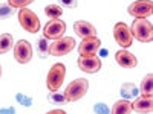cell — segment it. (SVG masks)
<instances>
[{
	"instance_id": "obj_1",
	"label": "cell",
	"mask_w": 153,
	"mask_h": 114,
	"mask_svg": "<svg viewBox=\"0 0 153 114\" xmlns=\"http://www.w3.org/2000/svg\"><path fill=\"white\" fill-rule=\"evenodd\" d=\"M130 32L135 40L141 43H150L153 40V26L147 18H135Z\"/></svg>"
},
{
	"instance_id": "obj_2",
	"label": "cell",
	"mask_w": 153,
	"mask_h": 114,
	"mask_svg": "<svg viewBox=\"0 0 153 114\" xmlns=\"http://www.w3.org/2000/svg\"><path fill=\"white\" fill-rule=\"evenodd\" d=\"M89 90V81L84 78H78L72 81L65 90V97H66V102H76L80 100Z\"/></svg>"
},
{
	"instance_id": "obj_3",
	"label": "cell",
	"mask_w": 153,
	"mask_h": 114,
	"mask_svg": "<svg viewBox=\"0 0 153 114\" xmlns=\"http://www.w3.org/2000/svg\"><path fill=\"white\" fill-rule=\"evenodd\" d=\"M65 76H66V67L65 64H54L51 67L49 73H48V78H46V85H48V90L49 91H58L60 87L63 85V81H65Z\"/></svg>"
},
{
	"instance_id": "obj_4",
	"label": "cell",
	"mask_w": 153,
	"mask_h": 114,
	"mask_svg": "<svg viewBox=\"0 0 153 114\" xmlns=\"http://www.w3.org/2000/svg\"><path fill=\"white\" fill-rule=\"evenodd\" d=\"M19 23L29 34H37L38 29H40V20H38L37 14H34L28 8H22L19 11Z\"/></svg>"
},
{
	"instance_id": "obj_5",
	"label": "cell",
	"mask_w": 153,
	"mask_h": 114,
	"mask_svg": "<svg viewBox=\"0 0 153 114\" xmlns=\"http://www.w3.org/2000/svg\"><path fill=\"white\" fill-rule=\"evenodd\" d=\"M75 40L72 37H61L55 40L52 44H49V55L52 56H65L71 53L75 49Z\"/></svg>"
},
{
	"instance_id": "obj_6",
	"label": "cell",
	"mask_w": 153,
	"mask_h": 114,
	"mask_svg": "<svg viewBox=\"0 0 153 114\" xmlns=\"http://www.w3.org/2000/svg\"><path fill=\"white\" fill-rule=\"evenodd\" d=\"M66 32V23L60 20V18H54L46 23V26L43 28V37L46 40H58L63 37V34Z\"/></svg>"
},
{
	"instance_id": "obj_7",
	"label": "cell",
	"mask_w": 153,
	"mask_h": 114,
	"mask_svg": "<svg viewBox=\"0 0 153 114\" xmlns=\"http://www.w3.org/2000/svg\"><path fill=\"white\" fill-rule=\"evenodd\" d=\"M127 12L135 18H147L153 12V3L152 0H136L127 8Z\"/></svg>"
},
{
	"instance_id": "obj_8",
	"label": "cell",
	"mask_w": 153,
	"mask_h": 114,
	"mask_svg": "<svg viewBox=\"0 0 153 114\" xmlns=\"http://www.w3.org/2000/svg\"><path fill=\"white\" fill-rule=\"evenodd\" d=\"M113 37H115V41H117L121 47H129L133 43V37H132L130 28L123 21L117 23L113 26Z\"/></svg>"
},
{
	"instance_id": "obj_9",
	"label": "cell",
	"mask_w": 153,
	"mask_h": 114,
	"mask_svg": "<svg viewBox=\"0 0 153 114\" xmlns=\"http://www.w3.org/2000/svg\"><path fill=\"white\" fill-rule=\"evenodd\" d=\"M14 58L19 64H28L32 59V46L26 40H20L14 44Z\"/></svg>"
},
{
	"instance_id": "obj_10",
	"label": "cell",
	"mask_w": 153,
	"mask_h": 114,
	"mask_svg": "<svg viewBox=\"0 0 153 114\" xmlns=\"http://www.w3.org/2000/svg\"><path fill=\"white\" fill-rule=\"evenodd\" d=\"M101 49V41L97 37H87L83 38L81 43L78 44V52L80 56H94L98 53V50Z\"/></svg>"
},
{
	"instance_id": "obj_11",
	"label": "cell",
	"mask_w": 153,
	"mask_h": 114,
	"mask_svg": "<svg viewBox=\"0 0 153 114\" xmlns=\"http://www.w3.org/2000/svg\"><path fill=\"white\" fill-rule=\"evenodd\" d=\"M78 67L84 73H97L101 69V59L94 55V56H80L78 58Z\"/></svg>"
},
{
	"instance_id": "obj_12",
	"label": "cell",
	"mask_w": 153,
	"mask_h": 114,
	"mask_svg": "<svg viewBox=\"0 0 153 114\" xmlns=\"http://www.w3.org/2000/svg\"><path fill=\"white\" fill-rule=\"evenodd\" d=\"M115 61H117L118 64H120L121 67H124V69H133V67L138 66L136 56H135L133 53H130L129 50H126V49L118 50L117 55H115Z\"/></svg>"
},
{
	"instance_id": "obj_13",
	"label": "cell",
	"mask_w": 153,
	"mask_h": 114,
	"mask_svg": "<svg viewBox=\"0 0 153 114\" xmlns=\"http://www.w3.org/2000/svg\"><path fill=\"white\" fill-rule=\"evenodd\" d=\"M74 31H75L76 35L81 38V40H83V38H87V37H97V29H95V26H94L92 23L84 21V20L75 21Z\"/></svg>"
},
{
	"instance_id": "obj_14",
	"label": "cell",
	"mask_w": 153,
	"mask_h": 114,
	"mask_svg": "<svg viewBox=\"0 0 153 114\" xmlns=\"http://www.w3.org/2000/svg\"><path fill=\"white\" fill-rule=\"evenodd\" d=\"M132 110L139 113V114H149L153 110V96L149 97H138L135 102L132 104Z\"/></svg>"
},
{
	"instance_id": "obj_15",
	"label": "cell",
	"mask_w": 153,
	"mask_h": 114,
	"mask_svg": "<svg viewBox=\"0 0 153 114\" xmlns=\"http://www.w3.org/2000/svg\"><path fill=\"white\" fill-rule=\"evenodd\" d=\"M120 93H121V96H123L126 100H129V99L136 97L138 93H139V90H138V87H136L135 84H132V82H126V84L121 85Z\"/></svg>"
},
{
	"instance_id": "obj_16",
	"label": "cell",
	"mask_w": 153,
	"mask_h": 114,
	"mask_svg": "<svg viewBox=\"0 0 153 114\" xmlns=\"http://www.w3.org/2000/svg\"><path fill=\"white\" fill-rule=\"evenodd\" d=\"M130 111H132V102L123 99V100H118V102L112 107L110 114H130Z\"/></svg>"
},
{
	"instance_id": "obj_17",
	"label": "cell",
	"mask_w": 153,
	"mask_h": 114,
	"mask_svg": "<svg viewBox=\"0 0 153 114\" xmlns=\"http://www.w3.org/2000/svg\"><path fill=\"white\" fill-rule=\"evenodd\" d=\"M141 96L143 97H149V96H153V76L152 73L146 75L144 76V79L141 82Z\"/></svg>"
},
{
	"instance_id": "obj_18",
	"label": "cell",
	"mask_w": 153,
	"mask_h": 114,
	"mask_svg": "<svg viewBox=\"0 0 153 114\" xmlns=\"http://www.w3.org/2000/svg\"><path fill=\"white\" fill-rule=\"evenodd\" d=\"M14 47V38L11 34H2L0 35V55H3Z\"/></svg>"
},
{
	"instance_id": "obj_19",
	"label": "cell",
	"mask_w": 153,
	"mask_h": 114,
	"mask_svg": "<svg viewBox=\"0 0 153 114\" xmlns=\"http://www.w3.org/2000/svg\"><path fill=\"white\" fill-rule=\"evenodd\" d=\"M35 49H37V55L40 56V58H46L49 55V44H48V40H46L45 37L37 38Z\"/></svg>"
},
{
	"instance_id": "obj_20",
	"label": "cell",
	"mask_w": 153,
	"mask_h": 114,
	"mask_svg": "<svg viewBox=\"0 0 153 114\" xmlns=\"http://www.w3.org/2000/svg\"><path fill=\"white\" fill-rule=\"evenodd\" d=\"M45 14L46 17H49L51 20H54V18H60L61 14H63V8L60 5H48L45 8Z\"/></svg>"
},
{
	"instance_id": "obj_21",
	"label": "cell",
	"mask_w": 153,
	"mask_h": 114,
	"mask_svg": "<svg viewBox=\"0 0 153 114\" xmlns=\"http://www.w3.org/2000/svg\"><path fill=\"white\" fill-rule=\"evenodd\" d=\"M48 99H49V102L54 104V105H63V104L66 102L65 94L60 93V91H51V94H49Z\"/></svg>"
},
{
	"instance_id": "obj_22",
	"label": "cell",
	"mask_w": 153,
	"mask_h": 114,
	"mask_svg": "<svg viewBox=\"0 0 153 114\" xmlns=\"http://www.w3.org/2000/svg\"><path fill=\"white\" fill-rule=\"evenodd\" d=\"M14 12H16V9L11 8L8 3L0 5V20H8L9 17L14 15Z\"/></svg>"
},
{
	"instance_id": "obj_23",
	"label": "cell",
	"mask_w": 153,
	"mask_h": 114,
	"mask_svg": "<svg viewBox=\"0 0 153 114\" xmlns=\"http://www.w3.org/2000/svg\"><path fill=\"white\" fill-rule=\"evenodd\" d=\"M34 0H8V5L14 9H22V8H26Z\"/></svg>"
},
{
	"instance_id": "obj_24",
	"label": "cell",
	"mask_w": 153,
	"mask_h": 114,
	"mask_svg": "<svg viewBox=\"0 0 153 114\" xmlns=\"http://www.w3.org/2000/svg\"><path fill=\"white\" fill-rule=\"evenodd\" d=\"M16 99H17V102L22 104L23 107H31V105H32V99H31L29 96H26V94L19 93V94L16 96Z\"/></svg>"
},
{
	"instance_id": "obj_25",
	"label": "cell",
	"mask_w": 153,
	"mask_h": 114,
	"mask_svg": "<svg viewBox=\"0 0 153 114\" xmlns=\"http://www.w3.org/2000/svg\"><path fill=\"white\" fill-rule=\"evenodd\" d=\"M94 111H95V114H110L109 107L106 104H101V102L94 105Z\"/></svg>"
},
{
	"instance_id": "obj_26",
	"label": "cell",
	"mask_w": 153,
	"mask_h": 114,
	"mask_svg": "<svg viewBox=\"0 0 153 114\" xmlns=\"http://www.w3.org/2000/svg\"><path fill=\"white\" fill-rule=\"evenodd\" d=\"M58 3H60V6L61 8H69V9H74V8H76V0H58Z\"/></svg>"
},
{
	"instance_id": "obj_27",
	"label": "cell",
	"mask_w": 153,
	"mask_h": 114,
	"mask_svg": "<svg viewBox=\"0 0 153 114\" xmlns=\"http://www.w3.org/2000/svg\"><path fill=\"white\" fill-rule=\"evenodd\" d=\"M0 114H16L14 107H9V108H0Z\"/></svg>"
},
{
	"instance_id": "obj_28",
	"label": "cell",
	"mask_w": 153,
	"mask_h": 114,
	"mask_svg": "<svg viewBox=\"0 0 153 114\" xmlns=\"http://www.w3.org/2000/svg\"><path fill=\"white\" fill-rule=\"evenodd\" d=\"M46 114H66V111H63V110H52V111H49Z\"/></svg>"
},
{
	"instance_id": "obj_29",
	"label": "cell",
	"mask_w": 153,
	"mask_h": 114,
	"mask_svg": "<svg viewBox=\"0 0 153 114\" xmlns=\"http://www.w3.org/2000/svg\"><path fill=\"white\" fill-rule=\"evenodd\" d=\"M0 76H2V66H0Z\"/></svg>"
}]
</instances>
